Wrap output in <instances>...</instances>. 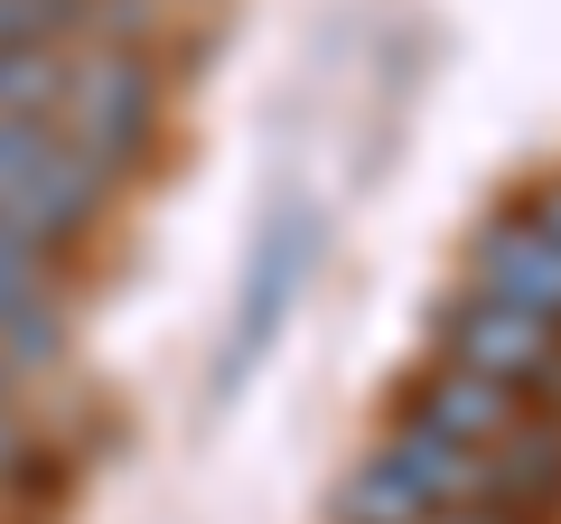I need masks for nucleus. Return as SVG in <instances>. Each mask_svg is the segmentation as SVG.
Here are the masks:
<instances>
[{
  "label": "nucleus",
  "mask_w": 561,
  "mask_h": 524,
  "mask_svg": "<svg viewBox=\"0 0 561 524\" xmlns=\"http://www.w3.org/2000/svg\"><path fill=\"white\" fill-rule=\"evenodd\" d=\"M57 141H76L94 169H113L122 187L140 179L150 141H160V57L140 38H94L76 29V57H66V94L47 113Z\"/></svg>",
  "instance_id": "obj_1"
},
{
  "label": "nucleus",
  "mask_w": 561,
  "mask_h": 524,
  "mask_svg": "<svg viewBox=\"0 0 561 524\" xmlns=\"http://www.w3.org/2000/svg\"><path fill=\"white\" fill-rule=\"evenodd\" d=\"M122 206V179L94 169L76 141H57L47 122H0V235L47 243L76 262L103 235V216Z\"/></svg>",
  "instance_id": "obj_2"
},
{
  "label": "nucleus",
  "mask_w": 561,
  "mask_h": 524,
  "mask_svg": "<svg viewBox=\"0 0 561 524\" xmlns=\"http://www.w3.org/2000/svg\"><path fill=\"white\" fill-rule=\"evenodd\" d=\"M431 356L468 365V375L505 384V394H524L542 412H561V328L534 319V309H515V300H486V291L459 282L431 309Z\"/></svg>",
  "instance_id": "obj_3"
},
{
  "label": "nucleus",
  "mask_w": 561,
  "mask_h": 524,
  "mask_svg": "<svg viewBox=\"0 0 561 524\" xmlns=\"http://www.w3.org/2000/svg\"><path fill=\"white\" fill-rule=\"evenodd\" d=\"M309 262H319V216H309V206L272 216V235L253 243V272H243L234 338H225V356H216V394H234V384L272 356V338L290 328V300L309 291Z\"/></svg>",
  "instance_id": "obj_4"
},
{
  "label": "nucleus",
  "mask_w": 561,
  "mask_h": 524,
  "mask_svg": "<svg viewBox=\"0 0 561 524\" xmlns=\"http://www.w3.org/2000/svg\"><path fill=\"white\" fill-rule=\"evenodd\" d=\"M66 291H76V262H66V253L0 235V365H10L20 384L38 375V365H57V346H66Z\"/></svg>",
  "instance_id": "obj_5"
},
{
  "label": "nucleus",
  "mask_w": 561,
  "mask_h": 524,
  "mask_svg": "<svg viewBox=\"0 0 561 524\" xmlns=\"http://www.w3.org/2000/svg\"><path fill=\"white\" fill-rule=\"evenodd\" d=\"M459 282L486 291V300H515V309H534V319L561 328V243L542 235L524 206H505V216H486L478 235H468Z\"/></svg>",
  "instance_id": "obj_6"
},
{
  "label": "nucleus",
  "mask_w": 561,
  "mask_h": 524,
  "mask_svg": "<svg viewBox=\"0 0 561 524\" xmlns=\"http://www.w3.org/2000/svg\"><path fill=\"white\" fill-rule=\"evenodd\" d=\"M524 394H505V384H486V375H468V365H421L412 375V394H402V422H421V431H440V441H468V449H496L505 431L524 422Z\"/></svg>",
  "instance_id": "obj_7"
},
{
  "label": "nucleus",
  "mask_w": 561,
  "mask_h": 524,
  "mask_svg": "<svg viewBox=\"0 0 561 524\" xmlns=\"http://www.w3.org/2000/svg\"><path fill=\"white\" fill-rule=\"evenodd\" d=\"M38 468H47V441L28 422V394H20V375H0V497H20Z\"/></svg>",
  "instance_id": "obj_8"
},
{
  "label": "nucleus",
  "mask_w": 561,
  "mask_h": 524,
  "mask_svg": "<svg viewBox=\"0 0 561 524\" xmlns=\"http://www.w3.org/2000/svg\"><path fill=\"white\" fill-rule=\"evenodd\" d=\"M84 29V0H0V57H28V47H57Z\"/></svg>",
  "instance_id": "obj_9"
},
{
  "label": "nucleus",
  "mask_w": 561,
  "mask_h": 524,
  "mask_svg": "<svg viewBox=\"0 0 561 524\" xmlns=\"http://www.w3.org/2000/svg\"><path fill=\"white\" fill-rule=\"evenodd\" d=\"M524 216H534L542 235L561 243V169H552V179H534V187H524Z\"/></svg>",
  "instance_id": "obj_10"
},
{
  "label": "nucleus",
  "mask_w": 561,
  "mask_h": 524,
  "mask_svg": "<svg viewBox=\"0 0 561 524\" xmlns=\"http://www.w3.org/2000/svg\"><path fill=\"white\" fill-rule=\"evenodd\" d=\"M431 524H524V515H496V505H449V515H431Z\"/></svg>",
  "instance_id": "obj_11"
},
{
  "label": "nucleus",
  "mask_w": 561,
  "mask_h": 524,
  "mask_svg": "<svg viewBox=\"0 0 561 524\" xmlns=\"http://www.w3.org/2000/svg\"><path fill=\"white\" fill-rule=\"evenodd\" d=\"M0 375H10V365H0Z\"/></svg>",
  "instance_id": "obj_12"
}]
</instances>
